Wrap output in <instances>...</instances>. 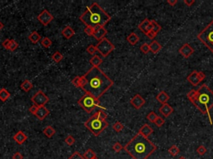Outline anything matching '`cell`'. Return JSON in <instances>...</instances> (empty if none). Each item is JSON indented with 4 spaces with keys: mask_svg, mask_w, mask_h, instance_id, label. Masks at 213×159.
Returning <instances> with one entry per match:
<instances>
[{
    "mask_svg": "<svg viewBox=\"0 0 213 159\" xmlns=\"http://www.w3.org/2000/svg\"><path fill=\"white\" fill-rule=\"evenodd\" d=\"M87 79V85L83 91L89 93L97 99H99L113 86V80L104 73L99 67H92L84 75Z\"/></svg>",
    "mask_w": 213,
    "mask_h": 159,
    "instance_id": "cell-1",
    "label": "cell"
},
{
    "mask_svg": "<svg viewBox=\"0 0 213 159\" xmlns=\"http://www.w3.org/2000/svg\"><path fill=\"white\" fill-rule=\"evenodd\" d=\"M123 149L133 159H147L157 150V146L148 138L137 133L125 145Z\"/></svg>",
    "mask_w": 213,
    "mask_h": 159,
    "instance_id": "cell-2",
    "label": "cell"
},
{
    "mask_svg": "<svg viewBox=\"0 0 213 159\" xmlns=\"http://www.w3.org/2000/svg\"><path fill=\"white\" fill-rule=\"evenodd\" d=\"M186 97L192 104L201 111L202 114L207 115L211 124H213L210 114L211 109L213 107V91L207 86L202 85L197 90H192Z\"/></svg>",
    "mask_w": 213,
    "mask_h": 159,
    "instance_id": "cell-3",
    "label": "cell"
},
{
    "mask_svg": "<svg viewBox=\"0 0 213 159\" xmlns=\"http://www.w3.org/2000/svg\"><path fill=\"white\" fill-rule=\"evenodd\" d=\"M111 16L106 13L101 6L96 2L87 7V9L79 17L80 21L86 27H91L97 30L98 28L104 27L111 20Z\"/></svg>",
    "mask_w": 213,
    "mask_h": 159,
    "instance_id": "cell-4",
    "label": "cell"
},
{
    "mask_svg": "<svg viewBox=\"0 0 213 159\" xmlns=\"http://www.w3.org/2000/svg\"><path fill=\"white\" fill-rule=\"evenodd\" d=\"M84 125L92 134L98 137L108 127V123L106 122V119H99L94 113L84 123Z\"/></svg>",
    "mask_w": 213,
    "mask_h": 159,
    "instance_id": "cell-5",
    "label": "cell"
},
{
    "mask_svg": "<svg viewBox=\"0 0 213 159\" xmlns=\"http://www.w3.org/2000/svg\"><path fill=\"white\" fill-rule=\"evenodd\" d=\"M197 39L213 53V20L207 25V27L197 34Z\"/></svg>",
    "mask_w": 213,
    "mask_h": 159,
    "instance_id": "cell-6",
    "label": "cell"
},
{
    "mask_svg": "<svg viewBox=\"0 0 213 159\" xmlns=\"http://www.w3.org/2000/svg\"><path fill=\"white\" fill-rule=\"evenodd\" d=\"M78 104H79L80 107L88 113H91L97 107H101L99 100L89 93H85L82 95L79 100L78 101Z\"/></svg>",
    "mask_w": 213,
    "mask_h": 159,
    "instance_id": "cell-7",
    "label": "cell"
},
{
    "mask_svg": "<svg viewBox=\"0 0 213 159\" xmlns=\"http://www.w3.org/2000/svg\"><path fill=\"white\" fill-rule=\"evenodd\" d=\"M96 48L103 57H106L111 52L114 51L115 46L110 42L109 40L105 37L103 40H101L100 42H98L97 46H96Z\"/></svg>",
    "mask_w": 213,
    "mask_h": 159,
    "instance_id": "cell-8",
    "label": "cell"
},
{
    "mask_svg": "<svg viewBox=\"0 0 213 159\" xmlns=\"http://www.w3.org/2000/svg\"><path fill=\"white\" fill-rule=\"evenodd\" d=\"M31 100L34 103V105H36L38 107H42L49 102V99L45 95V93H43V90H40L34 94V96L31 98Z\"/></svg>",
    "mask_w": 213,
    "mask_h": 159,
    "instance_id": "cell-9",
    "label": "cell"
},
{
    "mask_svg": "<svg viewBox=\"0 0 213 159\" xmlns=\"http://www.w3.org/2000/svg\"><path fill=\"white\" fill-rule=\"evenodd\" d=\"M205 78H206V75L202 71H197V70H194L187 76L186 80L193 86H197L200 84V82L204 80Z\"/></svg>",
    "mask_w": 213,
    "mask_h": 159,
    "instance_id": "cell-10",
    "label": "cell"
},
{
    "mask_svg": "<svg viewBox=\"0 0 213 159\" xmlns=\"http://www.w3.org/2000/svg\"><path fill=\"white\" fill-rule=\"evenodd\" d=\"M38 20L39 21L40 23H42L43 26H48V25L53 20V16L50 13L47 9H43L39 15L38 16Z\"/></svg>",
    "mask_w": 213,
    "mask_h": 159,
    "instance_id": "cell-11",
    "label": "cell"
},
{
    "mask_svg": "<svg viewBox=\"0 0 213 159\" xmlns=\"http://www.w3.org/2000/svg\"><path fill=\"white\" fill-rule=\"evenodd\" d=\"M194 52H195L194 49L192 48V46L190 44H188V43L183 44L182 46H181V48L178 50V52L184 58H189L194 53Z\"/></svg>",
    "mask_w": 213,
    "mask_h": 159,
    "instance_id": "cell-12",
    "label": "cell"
},
{
    "mask_svg": "<svg viewBox=\"0 0 213 159\" xmlns=\"http://www.w3.org/2000/svg\"><path fill=\"white\" fill-rule=\"evenodd\" d=\"M145 103H146V101H145V100L139 94H137V95H135L132 97V98L131 99V100H130V104L133 106V108H135L136 110H140L141 108L143 107V105L145 104Z\"/></svg>",
    "mask_w": 213,
    "mask_h": 159,
    "instance_id": "cell-13",
    "label": "cell"
},
{
    "mask_svg": "<svg viewBox=\"0 0 213 159\" xmlns=\"http://www.w3.org/2000/svg\"><path fill=\"white\" fill-rule=\"evenodd\" d=\"M138 28H139V30L142 31L143 33L146 35L149 31H151L152 29L151 20H149L148 19H145L141 22L140 24L138 25Z\"/></svg>",
    "mask_w": 213,
    "mask_h": 159,
    "instance_id": "cell-14",
    "label": "cell"
},
{
    "mask_svg": "<svg viewBox=\"0 0 213 159\" xmlns=\"http://www.w3.org/2000/svg\"><path fill=\"white\" fill-rule=\"evenodd\" d=\"M159 112L165 117V118H168L173 113L174 109L169 104H164L161 105V107L159 108Z\"/></svg>",
    "mask_w": 213,
    "mask_h": 159,
    "instance_id": "cell-15",
    "label": "cell"
},
{
    "mask_svg": "<svg viewBox=\"0 0 213 159\" xmlns=\"http://www.w3.org/2000/svg\"><path fill=\"white\" fill-rule=\"evenodd\" d=\"M152 133H153V129H152L149 124H147V123L142 126V128H141V129H139V131H138V134H142L143 136H144L145 138H148V137H149L150 135L152 134Z\"/></svg>",
    "mask_w": 213,
    "mask_h": 159,
    "instance_id": "cell-16",
    "label": "cell"
},
{
    "mask_svg": "<svg viewBox=\"0 0 213 159\" xmlns=\"http://www.w3.org/2000/svg\"><path fill=\"white\" fill-rule=\"evenodd\" d=\"M106 33H107V31L104 27H102V28H98L97 30H95V32L93 34V37L96 40H98L100 42L101 40H103V38H105Z\"/></svg>",
    "mask_w": 213,
    "mask_h": 159,
    "instance_id": "cell-17",
    "label": "cell"
},
{
    "mask_svg": "<svg viewBox=\"0 0 213 159\" xmlns=\"http://www.w3.org/2000/svg\"><path fill=\"white\" fill-rule=\"evenodd\" d=\"M27 139V135L25 134L24 133L23 131H18L17 134H14L13 136V140L15 141L16 143L19 145L21 144H23V143L26 142V140Z\"/></svg>",
    "mask_w": 213,
    "mask_h": 159,
    "instance_id": "cell-18",
    "label": "cell"
},
{
    "mask_svg": "<svg viewBox=\"0 0 213 159\" xmlns=\"http://www.w3.org/2000/svg\"><path fill=\"white\" fill-rule=\"evenodd\" d=\"M49 114V110H48L45 106H42V107H38V110L37 111L35 116L38 118V119H39V120H43Z\"/></svg>",
    "mask_w": 213,
    "mask_h": 159,
    "instance_id": "cell-19",
    "label": "cell"
},
{
    "mask_svg": "<svg viewBox=\"0 0 213 159\" xmlns=\"http://www.w3.org/2000/svg\"><path fill=\"white\" fill-rule=\"evenodd\" d=\"M156 99L157 100V101H158L159 103L164 104H167L168 101L170 100V96H169V95H168L167 92L164 91V90H161V91L159 92L158 95H157Z\"/></svg>",
    "mask_w": 213,
    "mask_h": 159,
    "instance_id": "cell-20",
    "label": "cell"
},
{
    "mask_svg": "<svg viewBox=\"0 0 213 159\" xmlns=\"http://www.w3.org/2000/svg\"><path fill=\"white\" fill-rule=\"evenodd\" d=\"M149 46H150V52H152V53H154V54L158 53V52L161 50V48H162V46H161V44H160L157 41H156V40H153L152 42L150 43Z\"/></svg>",
    "mask_w": 213,
    "mask_h": 159,
    "instance_id": "cell-21",
    "label": "cell"
},
{
    "mask_svg": "<svg viewBox=\"0 0 213 159\" xmlns=\"http://www.w3.org/2000/svg\"><path fill=\"white\" fill-rule=\"evenodd\" d=\"M62 35L66 39H70L71 37H73L75 35V32H74V30L71 27L67 26V27H65L63 28V30L62 31Z\"/></svg>",
    "mask_w": 213,
    "mask_h": 159,
    "instance_id": "cell-22",
    "label": "cell"
},
{
    "mask_svg": "<svg viewBox=\"0 0 213 159\" xmlns=\"http://www.w3.org/2000/svg\"><path fill=\"white\" fill-rule=\"evenodd\" d=\"M90 64L92 66V67H98L103 63V59L98 55L92 56V57L90 59Z\"/></svg>",
    "mask_w": 213,
    "mask_h": 159,
    "instance_id": "cell-23",
    "label": "cell"
},
{
    "mask_svg": "<svg viewBox=\"0 0 213 159\" xmlns=\"http://www.w3.org/2000/svg\"><path fill=\"white\" fill-rule=\"evenodd\" d=\"M139 40H140V38H139V37H138L135 32H132V33L129 34L128 36V37H127V41H128V42L130 43L131 45H132V46H135V45L139 42Z\"/></svg>",
    "mask_w": 213,
    "mask_h": 159,
    "instance_id": "cell-24",
    "label": "cell"
},
{
    "mask_svg": "<svg viewBox=\"0 0 213 159\" xmlns=\"http://www.w3.org/2000/svg\"><path fill=\"white\" fill-rule=\"evenodd\" d=\"M28 40H30V42L34 44H36L38 43L39 41H41V36L40 34L36 32V31H34L32 33H30V35L28 36Z\"/></svg>",
    "mask_w": 213,
    "mask_h": 159,
    "instance_id": "cell-25",
    "label": "cell"
},
{
    "mask_svg": "<svg viewBox=\"0 0 213 159\" xmlns=\"http://www.w3.org/2000/svg\"><path fill=\"white\" fill-rule=\"evenodd\" d=\"M33 87H34L33 83L28 80H25L21 84V89L24 92H29L31 90L33 89Z\"/></svg>",
    "mask_w": 213,
    "mask_h": 159,
    "instance_id": "cell-26",
    "label": "cell"
},
{
    "mask_svg": "<svg viewBox=\"0 0 213 159\" xmlns=\"http://www.w3.org/2000/svg\"><path fill=\"white\" fill-rule=\"evenodd\" d=\"M9 97H10V93L5 88L0 89V100L5 102L9 100Z\"/></svg>",
    "mask_w": 213,
    "mask_h": 159,
    "instance_id": "cell-27",
    "label": "cell"
},
{
    "mask_svg": "<svg viewBox=\"0 0 213 159\" xmlns=\"http://www.w3.org/2000/svg\"><path fill=\"white\" fill-rule=\"evenodd\" d=\"M43 134L46 135L48 138H52V136L55 134V133H56V131H55V129L52 128V126H47L45 129L43 130Z\"/></svg>",
    "mask_w": 213,
    "mask_h": 159,
    "instance_id": "cell-28",
    "label": "cell"
},
{
    "mask_svg": "<svg viewBox=\"0 0 213 159\" xmlns=\"http://www.w3.org/2000/svg\"><path fill=\"white\" fill-rule=\"evenodd\" d=\"M168 153L170 154L171 156L176 157L177 155H178L180 153V148L177 147V145H172L169 148H168Z\"/></svg>",
    "mask_w": 213,
    "mask_h": 159,
    "instance_id": "cell-29",
    "label": "cell"
},
{
    "mask_svg": "<svg viewBox=\"0 0 213 159\" xmlns=\"http://www.w3.org/2000/svg\"><path fill=\"white\" fill-rule=\"evenodd\" d=\"M83 157H84L85 159H93L94 157H97V155H96V153H95L93 150L91 149V148H88L86 151L85 153L83 154Z\"/></svg>",
    "mask_w": 213,
    "mask_h": 159,
    "instance_id": "cell-30",
    "label": "cell"
},
{
    "mask_svg": "<svg viewBox=\"0 0 213 159\" xmlns=\"http://www.w3.org/2000/svg\"><path fill=\"white\" fill-rule=\"evenodd\" d=\"M52 59L56 63H59L63 59V54L60 52H56L52 54Z\"/></svg>",
    "mask_w": 213,
    "mask_h": 159,
    "instance_id": "cell-31",
    "label": "cell"
},
{
    "mask_svg": "<svg viewBox=\"0 0 213 159\" xmlns=\"http://www.w3.org/2000/svg\"><path fill=\"white\" fill-rule=\"evenodd\" d=\"M151 23H152V31H153V32L157 35L159 32L161 30V25H159L158 23L155 21V20H151Z\"/></svg>",
    "mask_w": 213,
    "mask_h": 159,
    "instance_id": "cell-32",
    "label": "cell"
},
{
    "mask_svg": "<svg viewBox=\"0 0 213 159\" xmlns=\"http://www.w3.org/2000/svg\"><path fill=\"white\" fill-rule=\"evenodd\" d=\"M52 41L50 40L49 37H43V39L41 40V45L44 47V48H49L51 45H52Z\"/></svg>",
    "mask_w": 213,
    "mask_h": 159,
    "instance_id": "cell-33",
    "label": "cell"
},
{
    "mask_svg": "<svg viewBox=\"0 0 213 159\" xmlns=\"http://www.w3.org/2000/svg\"><path fill=\"white\" fill-rule=\"evenodd\" d=\"M158 118V115L157 114V113H155V112H153V111H152V112H150L147 115H146V119L149 121V122L151 123H155V121L157 120V119Z\"/></svg>",
    "mask_w": 213,
    "mask_h": 159,
    "instance_id": "cell-34",
    "label": "cell"
},
{
    "mask_svg": "<svg viewBox=\"0 0 213 159\" xmlns=\"http://www.w3.org/2000/svg\"><path fill=\"white\" fill-rule=\"evenodd\" d=\"M113 129L114 131L118 133V132H121L122 129H124V125H123L121 122L117 121V122H116L113 125Z\"/></svg>",
    "mask_w": 213,
    "mask_h": 159,
    "instance_id": "cell-35",
    "label": "cell"
},
{
    "mask_svg": "<svg viewBox=\"0 0 213 159\" xmlns=\"http://www.w3.org/2000/svg\"><path fill=\"white\" fill-rule=\"evenodd\" d=\"M207 148H206V147L203 146V145H201V146H199V147L197 148V153L198 155H200V156H204L205 154L207 153Z\"/></svg>",
    "mask_w": 213,
    "mask_h": 159,
    "instance_id": "cell-36",
    "label": "cell"
},
{
    "mask_svg": "<svg viewBox=\"0 0 213 159\" xmlns=\"http://www.w3.org/2000/svg\"><path fill=\"white\" fill-rule=\"evenodd\" d=\"M98 52V50L96 48V46H93V45H90L87 47V52L90 54V55L94 56L96 54V52Z\"/></svg>",
    "mask_w": 213,
    "mask_h": 159,
    "instance_id": "cell-37",
    "label": "cell"
},
{
    "mask_svg": "<svg viewBox=\"0 0 213 159\" xmlns=\"http://www.w3.org/2000/svg\"><path fill=\"white\" fill-rule=\"evenodd\" d=\"M140 50L141 52H143V53H144V54H147V53L150 52L149 44H147V43H143V45L140 46Z\"/></svg>",
    "mask_w": 213,
    "mask_h": 159,
    "instance_id": "cell-38",
    "label": "cell"
},
{
    "mask_svg": "<svg viewBox=\"0 0 213 159\" xmlns=\"http://www.w3.org/2000/svg\"><path fill=\"white\" fill-rule=\"evenodd\" d=\"M65 143L68 146H73V144H75V138H73V136L72 135H68L67 138H65Z\"/></svg>",
    "mask_w": 213,
    "mask_h": 159,
    "instance_id": "cell-39",
    "label": "cell"
},
{
    "mask_svg": "<svg viewBox=\"0 0 213 159\" xmlns=\"http://www.w3.org/2000/svg\"><path fill=\"white\" fill-rule=\"evenodd\" d=\"M18 47V43L16 42L15 40L12 39L10 42V46H9V50L11 52H14L17 48Z\"/></svg>",
    "mask_w": 213,
    "mask_h": 159,
    "instance_id": "cell-40",
    "label": "cell"
},
{
    "mask_svg": "<svg viewBox=\"0 0 213 159\" xmlns=\"http://www.w3.org/2000/svg\"><path fill=\"white\" fill-rule=\"evenodd\" d=\"M113 149L114 150V152H116V153H119L120 151H122L123 149V146L120 143L117 142L113 146Z\"/></svg>",
    "mask_w": 213,
    "mask_h": 159,
    "instance_id": "cell-41",
    "label": "cell"
},
{
    "mask_svg": "<svg viewBox=\"0 0 213 159\" xmlns=\"http://www.w3.org/2000/svg\"><path fill=\"white\" fill-rule=\"evenodd\" d=\"M68 159H85L84 158V157L82 156V154L80 153H78V152H74V153L71 155L69 157H68Z\"/></svg>",
    "mask_w": 213,
    "mask_h": 159,
    "instance_id": "cell-42",
    "label": "cell"
},
{
    "mask_svg": "<svg viewBox=\"0 0 213 159\" xmlns=\"http://www.w3.org/2000/svg\"><path fill=\"white\" fill-rule=\"evenodd\" d=\"M156 124V126L157 127H158V128H161V126L163 125L165 123V119H163V118H161V117H159L157 119V120L155 121V123H154Z\"/></svg>",
    "mask_w": 213,
    "mask_h": 159,
    "instance_id": "cell-43",
    "label": "cell"
},
{
    "mask_svg": "<svg viewBox=\"0 0 213 159\" xmlns=\"http://www.w3.org/2000/svg\"><path fill=\"white\" fill-rule=\"evenodd\" d=\"M84 32H85L88 36H93V34L95 32L94 28H91V27H86L84 28Z\"/></svg>",
    "mask_w": 213,
    "mask_h": 159,
    "instance_id": "cell-44",
    "label": "cell"
},
{
    "mask_svg": "<svg viewBox=\"0 0 213 159\" xmlns=\"http://www.w3.org/2000/svg\"><path fill=\"white\" fill-rule=\"evenodd\" d=\"M95 114L101 119H106V117H107V114L104 112L103 110H99L97 113H95Z\"/></svg>",
    "mask_w": 213,
    "mask_h": 159,
    "instance_id": "cell-45",
    "label": "cell"
},
{
    "mask_svg": "<svg viewBox=\"0 0 213 159\" xmlns=\"http://www.w3.org/2000/svg\"><path fill=\"white\" fill-rule=\"evenodd\" d=\"M72 84L77 88H80V76H76L72 80Z\"/></svg>",
    "mask_w": 213,
    "mask_h": 159,
    "instance_id": "cell-46",
    "label": "cell"
},
{
    "mask_svg": "<svg viewBox=\"0 0 213 159\" xmlns=\"http://www.w3.org/2000/svg\"><path fill=\"white\" fill-rule=\"evenodd\" d=\"M86 85H87V79L85 78V76H80V88L82 90L85 87Z\"/></svg>",
    "mask_w": 213,
    "mask_h": 159,
    "instance_id": "cell-47",
    "label": "cell"
},
{
    "mask_svg": "<svg viewBox=\"0 0 213 159\" xmlns=\"http://www.w3.org/2000/svg\"><path fill=\"white\" fill-rule=\"evenodd\" d=\"M146 36L147 37H148L149 39H152H152H154V38H155V37H157V34H156L155 32H153V31L151 30V31H149V32H147V33L146 34Z\"/></svg>",
    "mask_w": 213,
    "mask_h": 159,
    "instance_id": "cell-48",
    "label": "cell"
},
{
    "mask_svg": "<svg viewBox=\"0 0 213 159\" xmlns=\"http://www.w3.org/2000/svg\"><path fill=\"white\" fill-rule=\"evenodd\" d=\"M10 42L11 40L9 39H6L3 43H2V46L5 48L6 50H9V46H10Z\"/></svg>",
    "mask_w": 213,
    "mask_h": 159,
    "instance_id": "cell-49",
    "label": "cell"
},
{
    "mask_svg": "<svg viewBox=\"0 0 213 159\" xmlns=\"http://www.w3.org/2000/svg\"><path fill=\"white\" fill-rule=\"evenodd\" d=\"M38 106H36V105H33V106H31L30 108H29V112H30L32 114H34V115H35L37 113V111H38Z\"/></svg>",
    "mask_w": 213,
    "mask_h": 159,
    "instance_id": "cell-50",
    "label": "cell"
},
{
    "mask_svg": "<svg viewBox=\"0 0 213 159\" xmlns=\"http://www.w3.org/2000/svg\"><path fill=\"white\" fill-rule=\"evenodd\" d=\"M13 159H23V156L22 155L21 153L17 152L13 155Z\"/></svg>",
    "mask_w": 213,
    "mask_h": 159,
    "instance_id": "cell-51",
    "label": "cell"
},
{
    "mask_svg": "<svg viewBox=\"0 0 213 159\" xmlns=\"http://www.w3.org/2000/svg\"><path fill=\"white\" fill-rule=\"evenodd\" d=\"M184 3H185L187 7H191L192 4L195 3V0H191V1H189V0H184Z\"/></svg>",
    "mask_w": 213,
    "mask_h": 159,
    "instance_id": "cell-52",
    "label": "cell"
},
{
    "mask_svg": "<svg viewBox=\"0 0 213 159\" xmlns=\"http://www.w3.org/2000/svg\"><path fill=\"white\" fill-rule=\"evenodd\" d=\"M167 3L171 7H174L177 3V0H168Z\"/></svg>",
    "mask_w": 213,
    "mask_h": 159,
    "instance_id": "cell-53",
    "label": "cell"
},
{
    "mask_svg": "<svg viewBox=\"0 0 213 159\" xmlns=\"http://www.w3.org/2000/svg\"><path fill=\"white\" fill-rule=\"evenodd\" d=\"M3 27H4V25H3V23H2V22H0V31H1V30H2V29H3Z\"/></svg>",
    "mask_w": 213,
    "mask_h": 159,
    "instance_id": "cell-54",
    "label": "cell"
},
{
    "mask_svg": "<svg viewBox=\"0 0 213 159\" xmlns=\"http://www.w3.org/2000/svg\"><path fill=\"white\" fill-rule=\"evenodd\" d=\"M178 159H186V157H180Z\"/></svg>",
    "mask_w": 213,
    "mask_h": 159,
    "instance_id": "cell-55",
    "label": "cell"
},
{
    "mask_svg": "<svg viewBox=\"0 0 213 159\" xmlns=\"http://www.w3.org/2000/svg\"><path fill=\"white\" fill-rule=\"evenodd\" d=\"M93 159H98V157H94V158H93Z\"/></svg>",
    "mask_w": 213,
    "mask_h": 159,
    "instance_id": "cell-56",
    "label": "cell"
}]
</instances>
